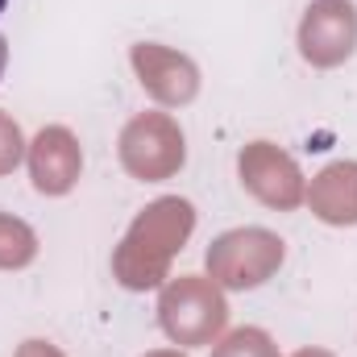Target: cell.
Masks as SVG:
<instances>
[{
	"mask_svg": "<svg viewBox=\"0 0 357 357\" xmlns=\"http://www.w3.org/2000/svg\"><path fill=\"white\" fill-rule=\"evenodd\" d=\"M4 8H8V0H0V17H4Z\"/></svg>",
	"mask_w": 357,
	"mask_h": 357,
	"instance_id": "obj_1",
	"label": "cell"
}]
</instances>
